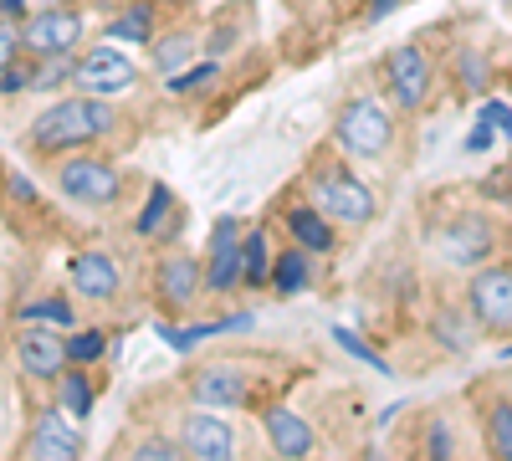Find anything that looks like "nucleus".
<instances>
[{
	"mask_svg": "<svg viewBox=\"0 0 512 461\" xmlns=\"http://www.w3.org/2000/svg\"><path fill=\"white\" fill-rule=\"evenodd\" d=\"M118 129V113L108 108V98H93V93H82V98H62L52 103L47 113H36L31 123V134L26 144L36 154H77V149H88L93 139L113 134Z\"/></svg>",
	"mask_w": 512,
	"mask_h": 461,
	"instance_id": "1",
	"label": "nucleus"
},
{
	"mask_svg": "<svg viewBox=\"0 0 512 461\" xmlns=\"http://www.w3.org/2000/svg\"><path fill=\"white\" fill-rule=\"evenodd\" d=\"M308 200L338 226H369L374 221V190L349 170V164H318Z\"/></svg>",
	"mask_w": 512,
	"mask_h": 461,
	"instance_id": "2",
	"label": "nucleus"
},
{
	"mask_svg": "<svg viewBox=\"0 0 512 461\" xmlns=\"http://www.w3.org/2000/svg\"><path fill=\"white\" fill-rule=\"evenodd\" d=\"M395 139V123L374 98H354L333 123V144L344 149L349 159H379Z\"/></svg>",
	"mask_w": 512,
	"mask_h": 461,
	"instance_id": "3",
	"label": "nucleus"
},
{
	"mask_svg": "<svg viewBox=\"0 0 512 461\" xmlns=\"http://www.w3.org/2000/svg\"><path fill=\"white\" fill-rule=\"evenodd\" d=\"M57 185L77 205H113L123 195V175L113 170L108 159H98V154H62Z\"/></svg>",
	"mask_w": 512,
	"mask_h": 461,
	"instance_id": "4",
	"label": "nucleus"
},
{
	"mask_svg": "<svg viewBox=\"0 0 512 461\" xmlns=\"http://www.w3.org/2000/svg\"><path fill=\"white\" fill-rule=\"evenodd\" d=\"M82 41V16L72 6H41L21 21V52L31 57H72Z\"/></svg>",
	"mask_w": 512,
	"mask_h": 461,
	"instance_id": "5",
	"label": "nucleus"
},
{
	"mask_svg": "<svg viewBox=\"0 0 512 461\" xmlns=\"http://www.w3.org/2000/svg\"><path fill=\"white\" fill-rule=\"evenodd\" d=\"M139 82V67L128 62L118 47H93L72 62V88L93 93V98H118Z\"/></svg>",
	"mask_w": 512,
	"mask_h": 461,
	"instance_id": "6",
	"label": "nucleus"
},
{
	"mask_svg": "<svg viewBox=\"0 0 512 461\" xmlns=\"http://www.w3.org/2000/svg\"><path fill=\"white\" fill-rule=\"evenodd\" d=\"M466 308L487 333H512V267H482L466 287Z\"/></svg>",
	"mask_w": 512,
	"mask_h": 461,
	"instance_id": "7",
	"label": "nucleus"
},
{
	"mask_svg": "<svg viewBox=\"0 0 512 461\" xmlns=\"http://www.w3.org/2000/svg\"><path fill=\"white\" fill-rule=\"evenodd\" d=\"M16 364L31 380H57L67 369V339L57 333V323H21L16 333Z\"/></svg>",
	"mask_w": 512,
	"mask_h": 461,
	"instance_id": "8",
	"label": "nucleus"
},
{
	"mask_svg": "<svg viewBox=\"0 0 512 461\" xmlns=\"http://www.w3.org/2000/svg\"><path fill=\"white\" fill-rule=\"evenodd\" d=\"M384 82H390V98L415 113L425 98H431V62H425V52L415 47V41H405V47H395L390 57H384Z\"/></svg>",
	"mask_w": 512,
	"mask_h": 461,
	"instance_id": "9",
	"label": "nucleus"
},
{
	"mask_svg": "<svg viewBox=\"0 0 512 461\" xmlns=\"http://www.w3.org/2000/svg\"><path fill=\"white\" fill-rule=\"evenodd\" d=\"M154 292L169 313H185L200 292H205V267L190 257V251H169V257L154 267Z\"/></svg>",
	"mask_w": 512,
	"mask_h": 461,
	"instance_id": "10",
	"label": "nucleus"
},
{
	"mask_svg": "<svg viewBox=\"0 0 512 461\" xmlns=\"http://www.w3.org/2000/svg\"><path fill=\"white\" fill-rule=\"evenodd\" d=\"M67 277H72V292H82V298H93V303L118 298V287H123V272L103 246H82L67 267Z\"/></svg>",
	"mask_w": 512,
	"mask_h": 461,
	"instance_id": "11",
	"label": "nucleus"
},
{
	"mask_svg": "<svg viewBox=\"0 0 512 461\" xmlns=\"http://www.w3.org/2000/svg\"><path fill=\"white\" fill-rule=\"evenodd\" d=\"M180 446H185V456H200V461H226L236 451V431H231L226 415L190 410L180 421Z\"/></svg>",
	"mask_w": 512,
	"mask_h": 461,
	"instance_id": "12",
	"label": "nucleus"
},
{
	"mask_svg": "<svg viewBox=\"0 0 512 461\" xmlns=\"http://www.w3.org/2000/svg\"><path fill=\"white\" fill-rule=\"evenodd\" d=\"M241 287V226L226 216L210 231V262H205V292H236Z\"/></svg>",
	"mask_w": 512,
	"mask_h": 461,
	"instance_id": "13",
	"label": "nucleus"
},
{
	"mask_svg": "<svg viewBox=\"0 0 512 461\" xmlns=\"http://www.w3.org/2000/svg\"><path fill=\"white\" fill-rule=\"evenodd\" d=\"M62 415H67L62 405L36 415V426H31V436H26V456H36V461H57V456L72 461V456H82V431L67 426Z\"/></svg>",
	"mask_w": 512,
	"mask_h": 461,
	"instance_id": "14",
	"label": "nucleus"
},
{
	"mask_svg": "<svg viewBox=\"0 0 512 461\" xmlns=\"http://www.w3.org/2000/svg\"><path fill=\"white\" fill-rule=\"evenodd\" d=\"M190 395L200 405H216V410H236L246 405V374L236 364H205L190 374Z\"/></svg>",
	"mask_w": 512,
	"mask_h": 461,
	"instance_id": "15",
	"label": "nucleus"
},
{
	"mask_svg": "<svg viewBox=\"0 0 512 461\" xmlns=\"http://www.w3.org/2000/svg\"><path fill=\"white\" fill-rule=\"evenodd\" d=\"M180 226H185V205L175 200V190H169V185H149V200H144L134 231H139L144 241H159V246H164V241L180 236Z\"/></svg>",
	"mask_w": 512,
	"mask_h": 461,
	"instance_id": "16",
	"label": "nucleus"
},
{
	"mask_svg": "<svg viewBox=\"0 0 512 461\" xmlns=\"http://www.w3.org/2000/svg\"><path fill=\"white\" fill-rule=\"evenodd\" d=\"M262 426H267V441H272L277 456H313V446H318L313 426L303 421V415H292L287 405H267Z\"/></svg>",
	"mask_w": 512,
	"mask_h": 461,
	"instance_id": "17",
	"label": "nucleus"
},
{
	"mask_svg": "<svg viewBox=\"0 0 512 461\" xmlns=\"http://www.w3.org/2000/svg\"><path fill=\"white\" fill-rule=\"evenodd\" d=\"M287 231H292V241H297V246H308V251H333V246H338V231H333V221L318 211L313 200L292 205V211H287Z\"/></svg>",
	"mask_w": 512,
	"mask_h": 461,
	"instance_id": "18",
	"label": "nucleus"
},
{
	"mask_svg": "<svg viewBox=\"0 0 512 461\" xmlns=\"http://www.w3.org/2000/svg\"><path fill=\"white\" fill-rule=\"evenodd\" d=\"M272 241L267 231H241V282L246 287H267L272 282Z\"/></svg>",
	"mask_w": 512,
	"mask_h": 461,
	"instance_id": "19",
	"label": "nucleus"
},
{
	"mask_svg": "<svg viewBox=\"0 0 512 461\" xmlns=\"http://www.w3.org/2000/svg\"><path fill=\"white\" fill-rule=\"evenodd\" d=\"M487 251H492L487 221H461V226L446 236V257H451V262H482Z\"/></svg>",
	"mask_w": 512,
	"mask_h": 461,
	"instance_id": "20",
	"label": "nucleus"
},
{
	"mask_svg": "<svg viewBox=\"0 0 512 461\" xmlns=\"http://www.w3.org/2000/svg\"><path fill=\"white\" fill-rule=\"evenodd\" d=\"M308 287V246H292L272 262V292L277 298H297Z\"/></svg>",
	"mask_w": 512,
	"mask_h": 461,
	"instance_id": "21",
	"label": "nucleus"
},
{
	"mask_svg": "<svg viewBox=\"0 0 512 461\" xmlns=\"http://www.w3.org/2000/svg\"><path fill=\"white\" fill-rule=\"evenodd\" d=\"M57 400H62V410L72 415V421H88L93 415V380L82 369H62L57 374Z\"/></svg>",
	"mask_w": 512,
	"mask_h": 461,
	"instance_id": "22",
	"label": "nucleus"
},
{
	"mask_svg": "<svg viewBox=\"0 0 512 461\" xmlns=\"http://www.w3.org/2000/svg\"><path fill=\"white\" fill-rule=\"evenodd\" d=\"M482 426H487V451L512 461V400H502V395H497V400H487Z\"/></svg>",
	"mask_w": 512,
	"mask_h": 461,
	"instance_id": "23",
	"label": "nucleus"
},
{
	"mask_svg": "<svg viewBox=\"0 0 512 461\" xmlns=\"http://www.w3.org/2000/svg\"><path fill=\"white\" fill-rule=\"evenodd\" d=\"M195 57V36H185V31H175V36H164L159 47H154V67L169 77V72H180L185 62Z\"/></svg>",
	"mask_w": 512,
	"mask_h": 461,
	"instance_id": "24",
	"label": "nucleus"
},
{
	"mask_svg": "<svg viewBox=\"0 0 512 461\" xmlns=\"http://www.w3.org/2000/svg\"><path fill=\"white\" fill-rule=\"evenodd\" d=\"M108 36H113V41H139V47H144V41L154 36V11H149V6H134L128 16L108 21Z\"/></svg>",
	"mask_w": 512,
	"mask_h": 461,
	"instance_id": "25",
	"label": "nucleus"
},
{
	"mask_svg": "<svg viewBox=\"0 0 512 461\" xmlns=\"http://www.w3.org/2000/svg\"><path fill=\"white\" fill-rule=\"evenodd\" d=\"M103 354H108V333L103 328H77L72 339H67V359L72 364H93Z\"/></svg>",
	"mask_w": 512,
	"mask_h": 461,
	"instance_id": "26",
	"label": "nucleus"
},
{
	"mask_svg": "<svg viewBox=\"0 0 512 461\" xmlns=\"http://www.w3.org/2000/svg\"><path fill=\"white\" fill-rule=\"evenodd\" d=\"M0 93H6V98H16V93H36V57H31V52H21L6 72H0Z\"/></svg>",
	"mask_w": 512,
	"mask_h": 461,
	"instance_id": "27",
	"label": "nucleus"
},
{
	"mask_svg": "<svg viewBox=\"0 0 512 461\" xmlns=\"http://www.w3.org/2000/svg\"><path fill=\"white\" fill-rule=\"evenodd\" d=\"M216 77H221V67H216V62H205V67H190V72H169L164 88L175 93V98H185V93H205Z\"/></svg>",
	"mask_w": 512,
	"mask_h": 461,
	"instance_id": "28",
	"label": "nucleus"
},
{
	"mask_svg": "<svg viewBox=\"0 0 512 461\" xmlns=\"http://www.w3.org/2000/svg\"><path fill=\"white\" fill-rule=\"evenodd\" d=\"M21 323H57V328H67L72 323V303L67 298H36V303L21 308Z\"/></svg>",
	"mask_w": 512,
	"mask_h": 461,
	"instance_id": "29",
	"label": "nucleus"
},
{
	"mask_svg": "<svg viewBox=\"0 0 512 461\" xmlns=\"http://www.w3.org/2000/svg\"><path fill=\"white\" fill-rule=\"evenodd\" d=\"M456 77H461L466 93H487L492 88V72H487V57L482 52H461L456 57Z\"/></svg>",
	"mask_w": 512,
	"mask_h": 461,
	"instance_id": "30",
	"label": "nucleus"
},
{
	"mask_svg": "<svg viewBox=\"0 0 512 461\" xmlns=\"http://www.w3.org/2000/svg\"><path fill=\"white\" fill-rule=\"evenodd\" d=\"M72 82V57H36V93H57Z\"/></svg>",
	"mask_w": 512,
	"mask_h": 461,
	"instance_id": "31",
	"label": "nucleus"
},
{
	"mask_svg": "<svg viewBox=\"0 0 512 461\" xmlns=\"http://www.w3.org/2000/svg\"><path fill=\"white\" fill-rule=\"evenodd\" d=\"M333 344L344 349L349 359H359V364H369V369H379V374H390V364H384V359H379V354H374V349H369V344L359 339L354 328H333Z\"/></svg>",
	"mask_w": 512,
	"mask_h": 461,
	"instance_id": "32",
	"label": "nucleus"
},
{
	"mask_svg": "<svg viewBox=\"0 0 512 461\" xmlns=\"http://www.w3.org/2000/svg\"><path fill=\"white\" fill-rule=\"evenodd\" d=\"M477 118H482V123H492V129H497L502 139H512V103H502V98H487Z\"/></svg>",
	"mask_w": 512,
	"mask_h": 461,
	"instance_id": "33",
	"label": "nucleus"
},
{
	"mask_svg": "<svg viewBox=\"0 0 512 461\" xmlns=\"http://www.w3.org/2000/svg\"><path fill=\"white\" fill-rule=\"evenodd\" d=\"M16 57H21V26L6 16V21H0V72H6Z\"/></svg>",
	"mask_w": 512,
	"mask_h": 461,
	"instance_id": "34",
	"label": "nucleus"
},
{
	"mask_svg": "<svg viewBox=\"0 0 512 461\" xmlns=\"http://www.w3.org/2000/svg\"><path fill=\"white\" fill-rule=\"evenodd\" d=\"M134 456H149V461H175V456H185V446H180V441H159V436H144V441L134 446Z\"/></svg>",
	"mask_w": 512,
	"mask_h": 461,
	"instance_id": "35",
	"label": "nucleus"
},
{
	"mask_svg": "<svg viewBox=\"0 0 512 461\" xmlns=\"http://www.w3.org/2000/svg\"><path fill=\"white\" fill-rule=\"evenodd\" d=\"M487 144H492V123L477 118V129L466 134V154H487Z\"/></svg>",
	"mask_w": 512,
	"mask_h": 461,
	"instance_id": "36",
	"label": "nucleus"
},
{
	"mask_svg": "<svg viewBox=\"0 0 512 461\" xmlns=\"http://www.w3.org/2000/svg\"><path fill=\"white\" fill-rule=\"evenodd\" d=\"M400 6H405V0H369V21H384V16L400 11Z\"/></svg>",
	"mask_w": 512,
	"mask_h": 461,
	"instance_id": "37",
	"label": "nucleus"
},
{
	"mask_svg": "<svg viewBox=\"0 0 512 461\" xmlns=\"http://www.w3.org/2000/svg\"><path fill=\"white\" fill-rule=\"evenodd\" d=\"M0 16H11V21L31 16V0H0Z\"/></svg>",
	"mask_w": 512,
	"mask_h": 461,
	"instance_id": "38",
	"label": "nucleus"
},
{
	"mask_svg": "<svg viewBox=\"0 0 512 461\" xmlns=\"http://www.w3.org/2000/svg\"><path fill=\"white\" fill-rule=\"evenodd\" d=\"M6 190H11V195H16V200H31V195H36V190H31V180H26V175H11V180H6Z\"/></svg>",
	"mask_w": 512,
	"mask_h": 461,
	"instance_id": "39",
	"label": "nucleus"
},
{
	"mask_svg": "<svg viewBox=\"0 0 512 461\" xmlns=\"http://www.w3.org/2000/svg\"><path fill=\"white\" fill-rule=\"evenodd\" d=\"M36 6H67V0H31V11H36Z\"/></svg>",
	"mask_w": 512,
	"mask_h": 461,
	"instance_id": "40",
	"label": "nucleus"
},
{
	"mask_svg": "<svg viewBox=\"0 0 512 461\" xmlns=\"http://www.w3.org/2000/svg\"><path fill=\"white\" fill-rule=\"evenodd\" d=\"M502 359H512V344H507V349H502Z\"/></svg>",
	"mask_w": 512,
	"mask_h": 461,
	"instance_id": "41",
	"label": "nucleus"
}]
</instances>
